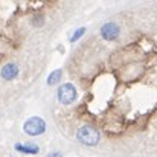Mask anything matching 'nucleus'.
Segmentation results:
<instances>
[{"mask_svg":"<svg viewBox=\"0 0 157 157\" xmlns=\"http://www.w3.org/2000/svg\"><path fill=\"white\" fill-rule=\"evenodd\" d=\"M76 139L78 142H81L82 145H87V147H95L99 144L101 140V133L92 127V125H84L81 127L78 131H76Z\"/></svg>","mask_w":157,"mask_h":157,"instance_id":"f257e3e1","label":"nucleus"},{"mask_svg":"<svg viewBox=\"0 0 157 157\" xmlns=\"http://www.w3.org/2000/svg\"><path fill=\"white\" fill-rule=\"evenodd\" d=\"M58 101L64 105H70L73 104L78 98V92H76V87L70 82H66V84H61L58 87Z\"/></svg>","mask_w":157,"mask_h":157,"instance_id":"f03ea898","label":"nucleus"},{"mask_svg":"<svg viewBox=\"0 0 157 157\" xmlns=\"http://www.w3.org/2000/svg\"><path fill=\"white\" fill-rule=\"evenodd\" d=\"M23 131L28 136H40V134H43L46 131V122L41 117H38V116L29 117L23 124Z\"/></svg>","mask_w":157,"mask_h":157,"instance_id":"7ed1b4c3","label":"nucleus"},{"mask_svg":"<svg viewBox=\"0 0 157 157\" xmlns=\"http://www.w3.org/2000/svg\"><path fill=\"white\" fill-rule=\"evenodd\" d=\"M119 34H121V28H119V25H116L113 21L105 23L101 28V37L107 41H114L119 37Z\"/></svg>","mask_w":157,"mask_h":157,"instance_id":"20e7f679","label":"nucleus"},{"mask_svg":"<svg viewBox=\"0 0 157 157\" xmlns=\"http://www.w3.org/2000/svg\"><path fill=\"white\" fill-rule=\"evenodd\" d=\"M0 75H2V78H3L5 81H12V79H15L17 75H18V66H17L15 63H8V64H5V66L2 67Z\"/></svg>","mask_w":157,"mask_h":157,"instance_id":"39448f33","label":"nucleus"},{"mask_svg":"<svg viewBox=\"0 0 157 157\" xmlns=\"http://www.w3.org/2000/svg\"><path fill=\"white\" fill-rule=\"evenodd\" d=\"M14 148L23 154H38L40 153V148L34 144H15Z\"/></svg>","mask_w":157,"mask_h":157,"instance_id":"423d86ee","label":"nucleus"},{"mask_svg":"<svg viewBox=\"0 0 157 157\" xmlns=\"http://www.w3.org/2000/svg\"><path fill=\"white\" fill-rule=\"evenodd\" d=\"M61 76H63V70H61V69L53 70L52 73L48 76V84H49V86H55V84H58V82L61 81Z\"/></svg>","mask_w":157,"mask_h":157,"instance_id":"0eeeda50","label":"nucleus"},{"mask_svg":"<svg viewBox=\"0 0 157 157\" xmlns=\"http://www.w3.org/2000/svg\"><path fill=\"white\" fill-rule=\"evenodd\" d=\"M84 34H86V28H79V29H76V31H75V34L70 37V41H72V43L78 41V40H79V38L84 35Z\"/></svg>","mask_w":157,"mask_h":157,"instance_id":"6e6552de","label":"nucleus"},{"mask_svg":"<svg viewBox=\"0 0 157 157\" xmlns=\"http://www.w3.org/2000/svg\"><path fill=\"white\" fill-rule=\"evenodd\" d=\"M32 25H34L35 28H41V26L44 25V17L40 15V14H37V15L32 18Z\"/></svg>","mask_w":157,"mask_h":157,"instance_id":"1a4fd4ad","label":"nucleus"},{"mask_svg":"<svg viewBox=\"0 0 157 157\" xmlns=\"http://www.w3.org/2000/svg\"><path fill=\"white\" fill-rule=\"evenodd\" d=\"M48 157H63V154H61V153H56V151H55V153H51V154H49Z\"/></svg>","mask_w":157,"mask_h":157,"instance_id":"9d476101","label":"nucleus"}]
</instances>
